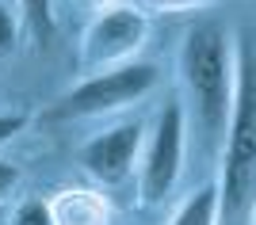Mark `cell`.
Segmentation results:
<instances>
[{
    "label": "cell",
    "instance_id": "obj_1",
    "mask_svg": "<svg viewBox=\"0 0 256 225\" xmlns=\"http://www.w3.org/2000/svg\"><path fill=\"white\" fill-rule=\"evenodd\" d=\"M180 73L184 88L195 103V122L203 138L218 145L230 126V107H234V42L218 23H195L184 34L180 46Z\"/></svg>",
    "mask_w": 256,
    "mask_h": 225
},
{
    "label": "cell",
    "instance_id": "obj_2",
    "mask_svg": "<svg viewBox=\"0 0 256 225\" xmlns=\"http://www.w3.org/2000/svg\"><path fill=\"white\" fill-rule=\"evenodd\" d=\"M234 107L226 126V153H222V214H245L256 187V54L248 42H237L234 54Z\"/></svg>",
    "mask_w": 256,
    "mask_h": 225
},
{
    "label": "cell",
    "instance_id": "obj_3",
    "mask_svg": "<svg viewBox=\"0 0 256 225\" xmlns=\"http://www.w3.org/2000/svg\"><path fill=\"white\" fill-rule=\"evenodd\" d=\"M157 80H160V73H157V65H150V61H122L115 69H100V73H88L76 88H69L46 111V118L73 122V118L111 115V111H122L130 103H138L142 96H150L157 88Z\"/></svg>",
    "mask_w": 256,
    "mask_h": 225
},
{
    "label": "cell",
    "instance_id": "obj_4",
    "mask_svg": "<svg viewBox=\"0 0 256 225\" xmlns=\"http://www.w3.org/2000/svg\"><path fill=\"white\" fill-rule=\"evenodd\" d=\"M184 145H188V118L180 99H168L153 118V134L142 145V203H164L184 172Z\"/></svg>",
    "mask_w": 256,
    "mask_h": 225
},
{
    "label": "cell",
    "instance_id": "obj_5",
    "mask_svg": "<svg viewBox=\"0 0 256 225\" xmlns=\"http://www.w3.org/2000/svg\"><path fill=\"white\" fill-rule=\"evenodd\" d=\"M150 34V15L130 4H115L92 15L80 38V73H100L115 69L122 61H134Z\"/></svg>",
    "mask_w": 256,
    "mask_h": 225
},
{
    "label": "cell",
    "instance_id": "obj_6",
    "mask_svg": "<svg viewBox=\"0 0 256 225\" xmlns=\"http://www.w3.org/2000/svg\"><path fill=\"white\" fill-rule=\"evenodd\" d=\"M142 145H146L142 122H118V126L104 130V134H96L80 145V168L104 187H118L134 172Z\"/></svg>",
    "mask_w": 256,
    "mask_h": 225
},
{
    "label": "cell",
    "instance_id": "obj_7",
    "mask_svg": "<svg viewBox=\"0 0 256 225\" xmlns=\"http://www.w3.org/2000/svg\"><path fill=\"white\" fill-rule=\"evenodd\" d=\"M50 210L58 225H107V203L96 191H62Z\"/></svg>",
    "mask_w": 256,
    "mask_h": 225
},
{
    "label": "cell",
    "instance_id": "obj_8",
    "mask_svg": "<svg viewBox=\"0 0 256 225\" xmlns=\"http://www.w3.org/2000/svg\"><path fill=\"white\" fill-rule=\"evenodd\" d=\"M218 218H222V191L210 183V187H199L195 195H188L168 225H218Z\"/></svg>",
    "mask_w": 256,
    "mask_h": 225
},
{
    "label": "cell",
    "instance_id": "obj_9",
    "mask_svg": "<svg viewBox=\"0 0 256 225\" xmlns=\"http://www.w3.org/2000/svg\"><path fill=\"white\" fill-rule=\"evenodd\" d=\"M23 15H27V27H31L34 42H42L54 34V11H50V0H23Z\"/></svg>",
    "mask_w": 256,
    "mask_h": 225
},
{
    "label": "cell",
    "instance_id": "obj_10",
    "mask_svg": "<svg viewBox=\"0 0 256 225\" xmlns=\"http://www.w3.org/2000/svg\"><path fill=\"white\" fill-rule=\"evenodd\" d=\"M12 225H58V222H54L50 203H42V199H31V203H23L20 210H16Z\"/></svg>",
    "mask_w": 256,
    "mask_h": 225
},
{
    "label": "cell",
    "instance_id": "obj_11",
    "mask_svg": "<svg viewBox=\"0 0 256 225\" xmlns=\"http://www.w3.org/2000/svg\"><path fill=\"white\" fill-rule=\"evenodd\" d=\"M16 38H20V23H16L8 4H0V61L16 50Z\"/></svg>",
    "mask_w": 256,
    "mask_h": 225
},
{
    "label": "cell",
    "instance_id": "obj_12",
    "mask_svg": "<svg viewBox=\"0 0 256 225\" xmlns=\"http://www.w3.org/2000/svg\"><path fill=\"white\" fill-rule=\"evenodd\" d=\"M150 11H164V15H176V11H199L210 8L214 0H142Z\"/></svg>",
    "mask_w": 256,
    "mask_h": 225
},
{
    "label": "cell",
    "instance_id": "obj_13",
    "mask_svg": "<svg viewBox=\"0 0 256 225\" xmlns=\"http://www.w3.org/2000/svg\"><path fill=\"white\" fill-rule=\"evenodd\" d=\"M23 126H27V115H23V111H8V115H0V145L12 141Z\"/></svg>",
    "mask_w": 256,
    "mask_h": 225
},
{
    "label": "cell",
    "instance_id": "obj_14",
    "mask_svg": "<svg viewBox=\"0 0 256 225\" xmlns=\"http://www.w3.org/2000/svg\"><path fill=\"white\" fill-rule=\"evenodd\" d=\"M16 183H20V168H16L12 161H0V203L12 195V187H16Z\"/></svg>",
    "mask_w": 256,
    "mask_h": 225
},
{
    "label": "cell",
    "instance_id": "obj_15",
    "mask_svg": "<svg viewBox=\"0 0 256 225\" xmlns=\"http://www.w3.org/2000/svg\"><path fill=\"white\" fill-rule=\"evenodd\" d=\"M80 4H88V8L104 11V8H115V4H122V0H80Z\"/></svg>",
    "mask_w": 256,
    "mask_h": 225
}]
</instances>
